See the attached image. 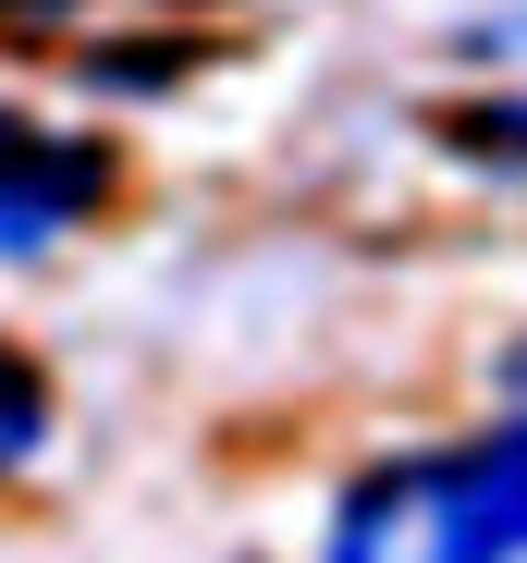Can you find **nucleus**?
Segmentation results:
<instances>
[{"instance_id": "1", "label": "nucleus", "mask_w": 527, "mask_h": 563, "mask_svg": "<svg viewBox=\"0 0 527 563\" xmlns=\"http://www.w3.org/2000/svg\"><path fill=\"white\" fill-rule=\"evenodd\" d=\"M331 563H527V417L343 490Z\"/></svg>"}, {"instance_id": "2", "label": "nucleus", "mask_w": 527, "mask_h": 563, "mask_svg": "<svg viewBox=\"0 0 527 563\" xmlns=\"http://www.w3.org/2000/svg\"><path fill=\"white\" fill-rule=\"evenodd\" d=\"M99 197H111V147L99 135H62V123L0 111V257L62 245Z\"/></svg>"}, {"instance_id": "3", "label": "nucleus", "mask_w": 527, "mask_h": 563, "mask_svg": "<svg viewBox=\"0 0 527 563\" xmlns=\"http://www.w3.org/2000/svg\"><path fill=\"white\" fill-rule=\"evenodd\" d=\"M50 441V380H37V367L13 355V343H0V478H13V465Z\"/></svg>"}, {"instance_id": "4", "label": "nucleus", "mask_w": 527, "mask_h": 563, "mask_svg": "<svg viewBox=\"0 0 527 563\" xmlns=\"http://www.w3.org/2000/svg\"><path fill=\"white\" fill-rule=\"evenodd\" d=\"M503 393H515V417H527V343H515V367H503Z\"/></svg>"}, {"instance_id": "5", "label": "nucleus", "mask_w": 527, "mask_h": 563, "mask_svg": "<svg viewBox=\"0 0 527 563\" xmlns=\"http://www.w3.org/2000/svg\"><path fill=\"white\" fill-rule=\"evenodd\" d=\"M0 13H62V0H0Z\"/></svg>"}]
</instances>
